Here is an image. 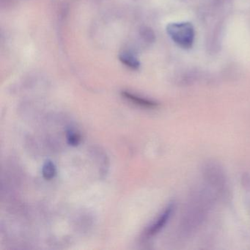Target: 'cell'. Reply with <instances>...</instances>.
<instances>
[{
  "mask_svg": "<svg viewBox=\"0 0 250 250\" xmlns=\"http://www.w3.org/2000/svg\"><path fill=\"white\" fill-rule=\"evenodd\" d=\"M169 37L184 49L191 47L194 40V30L190 23H173L167 27Z\"/></svg>",
  "mask_w": 250,
  "mask_h": 250,
  "instance_id": "2",
  "label": "cell"
},
{
  "mask_svg": "<svg viewBox=\"0 0 250 250\" xmlns=\"http://www.w3.org/2000/svg\"><path fill=\"white\" fill-rule=\"evenodd\" d=\"M67 140L68 144L71 146H77L80 145L81 142V137L78 133L74 132V131H69L67 135Z\"/></svg>",
  "mask_w": 250,
  "mask_h": 250,
  "instance_id": "8",
  "label": "cell"
},
{
  "mask_svg": "<svg viewBox=\"0 0 250 250\" xmlns=\"http://www.w3.org/2000/svg\"><path fill=\"white\" fill-rule=\"evenodd\" d=\"M174 211V205L170 204L161 213L160 216L149 227L146 235L147 237H153L157 235L167 223Z\"/></svg>",
  "mask_w": 250,
  "mask_h": 250,
  "instance_id": "4",
  "label": "cell"
},
{
  "mask_svg": "<svg viewBox=\"0 0 250 250\" xmlns=\"http://www.w3.org/2000/svg\"><path fill=\"white\" fill-rule=\"evenodd\" d=\"M122 95L125 99L132 102L134 104L140 106V107L153 109V108L156 107L158 105L157 103L153 102V101L140 97V96L134 94V93H130V92L124 91L122 93Z\"/></svg>",
  "mask_w": 250,
  "mask_h": 250,
  "instance_id": "5",
  "label": "cell"
},
{
  "mask_svg": "<svg viewBox=\"0 0 250 250\" xmlns=\"http://www.w3.org/2000/svg\"><path fill=\"white\" fill-rule=\"evenodd\" d=\"M211 196L204 191L197 192L191 199L182 218V233L190 235L204 221L210 207Z\"/></svg>",
  "mask_w": 250,
  "mask_h": 250,
  "instance_id": "1",
  "label": "cell"
},
{
  "mask_svg": "<svg viewBox=\"0 0 250 250\" xmlns=\"http://www.w3.org/2000/svg\"><path fill=\"white\" fill-rule=\"evenodd\" d=\"M141 35L143 39H144L146 42H152L153 39H154V35H153V32H152L151 30H150V29H143V30H142Z\"/></svg>",
  "mask_w": 250,
  "mask_h": 250,
  "instance_id": "9",
  "label": "cell"
},
{
  "mask_svg": "<svg viewBox=\"0 0 250 250\" xmlns=\"http://www.w3.org/2000/svg\"><path fill=\"white\" fill-rule=\"evenodd\" d=\"M204 175L210 187L215 189L222 190L225 187L226 178L222 168L218 164L208 162L204 167Z\"/></svg>",
  "mask_w": 250,
  "mask_h": 250,
  "instance_id": "3",
  "label": "cell"
},
{
  "mask_svg": "<svg viewBox=\"0 0 250 250\" xmlns=\"http://www.w3.org/2000/svg\"><path fill=\"white\" fill-rule=\"evenodd\" d=\"M57 174L56 167L55 164L51 161H47L45 162L42 168V175L46 180H52L55 178Z\"/></svg>",
  "mask_w": 250,
  "mask_h": 250,
  "instance_id": "7",
  "label": "cell"
},
{
  "mask_svg": "<svg viewBox=\"0 0 250 250\" xmlns=\"http://www.w3.org/2000/svg\"><path fill=\"white\" fill-rule=\"evenodd\" d=\"M120 61L124 65L132 70L139 69L140 66L138 58L129 51H123L119 55Z\"/></svg>",
  "mask_w": 250,
  "mask_h": 250,
  "instance_id": "6",
  "label": "cell"
}]
</instances>
